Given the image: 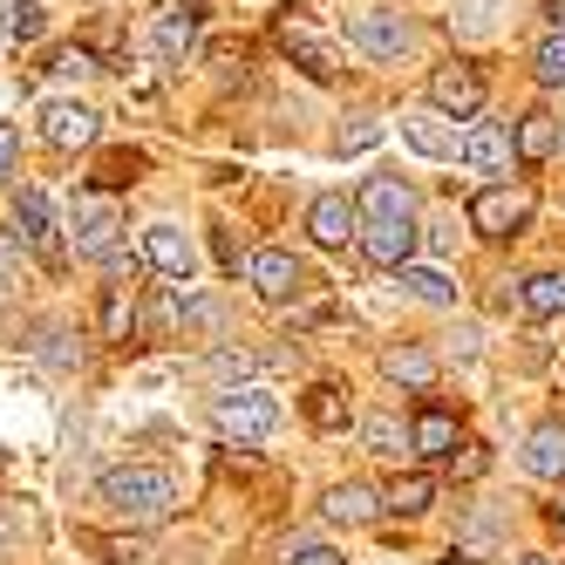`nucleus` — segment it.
<instances>
[{"label":"nucleus","instance_id":"1","mask_svg":"<svg viewBox=\"0 0 565 565\" xmlns=\"http://www.w3.org/2000/svg\"><path fill=\"white\" fill-rule=\"evenodd\" d=\"M96 498H103L109 518H124V524H164L178 511V483L157 463H124V470H103Z\"/></svg>","mask_w":565,"mask_h":565},{"label":"nucleus","instance_id":"2","mask_svg":"<svg viewBox=\"0 0 565 565\" xmlns=\"http://www.w3.org/2000/svg\"><path fill=\"white\" fill-rule=\"evenodd\" d=\"M212 423H218L225 443H259V436L279 429V402H273L266 388H232V395H218Z\"/></svg>","mask_w":565,"mask_h":565},{"label":"nucleus","instance_id":"3","mask_svg":"<svg viewBox=\"0 0 565 565\" xmlns=\"http://www.w3.org/2000/svg\"><path fill=\"white\" fill-rule=\"evenodd\" d=\"M68 238H75V253L83 259H116L124 253V212L109 205V198H83V205H75V218H68Z\"/></svg>","mask_w":565,"mask_h":565},{"label":"nucleus","instance_id":"4","mask_svg":"<svg viewBox=\"0 0 565 565\" xmlns=\"http://www.w3.org/2000/svg\"><path fill=\"white\" fill-rule=\"evenodd\" d=\"M348 42L369 62H402L409 55V21L395 8H361V14H348Z\"/></svg>","mask_w":565,"mask_h":565},{"label":"nucleus","instance_id":"5","mask_svg":"<svg viewBox=\"0 0 565 565\" xmlns=\"http://www.w3.org/2000/svg\"><path fill=\"white\" fill-rule=\"evenodd\" d=\"M532 225V191H511V184H491V191H477L470 198V232L483 238H511Z\"/></svg>","mask_w":565,"mask_h":565},{"label":"nucleus","instance_id":"6","mask_svg":"<svg viewBox=\"0 0 565 565\" xmlns=\"http://www.w3.org/2000/svg\"><path fill=\"white\" fill-rule=\"evenodd\" d=\"M354 212H361V225H416V191L402 184V178H369L361 184V198H354Z\"/></svg>","mask_w":565,"mask_h":565},{"label":"nucleus","instance_id":"7","mask_svg":"<svg viewBox=\"0 0 565 565\" xmlns=\"http://www.w3.org/2000/svg\"><path fill=\"white\" fill-rule=\"evenodd\" d=\"M429 103H436L443 116H477V109H483V75H477L470 62H443V68L429 75Z\"/></svg>","mask_w":565,"mask_h":565},{"label":"nucleus","instance_id":"8","mask_svg":"<svg viewBox=\"0 0 565 565\" xmlns=\"http://www.w3.org/2000/svg\"><path fill=\"white\" fill-rule=\"evenodd\" d=\"M96 130H103V116H96L89 103H49V109H42V137H49L55 150H89Z\"/></svg>","mask_w":565,"mask_h":565},{"label":"nucleus","instance_id":"9","mask_svg":"<svg viewBox=\"0 0 565 565\" xmlns=\"http://www.w3.org/2000/svg\"><path fill=\"white\" fill-rule=\"evenodd\" d=\"M246 279H253L259 300H294V294H300V259L279 253V246H259V253L246 259Z\"/></svg>","mask_w":565,"mask_h":565},{"label":"nucleus","instance_id":"10","mask_svg":"<svg viewBox=\"0 0 565 565\" xmlns=\"http://www.w3.org/2000/svg\"><path fill=\"white\" fill-rule=\"evenodd\" d=\"M143 259L157 273H171V279H191L198 273V246H191V232H178V225H150L143 232Z\"/></svg>","mask_w":565,"mask_h":565},{"label":"nucleus","instance_id":"11","mask_svg":"<svg viewBox=\"0 0 565 565\" xmlns=\"http://www.w3.org/2000/svg\"><path fill=\"white\" fill-rule=\"evenodd\" d=\"M14 238L28 253H42V259H62V238H55V218H49V198L42 191H21V205H14Z\"/></svg>","mask_w":565,"mask_h":565},{"label":"nucleus","instance_id":"12","mask_svg":"<svg viewBox=\"0 0 565 565\" xmlns=\"http://www.w3.org/2000/svg\"><path fill=\"white\" fill-rule=\"evenodd\" d=\"M279 49H287L307 75H313V83H334V75H341V62H334V49L328 42H320V34L313 28H300V21H279Z\"/></svg>","mask_w":565,"mask_h":565},{"label":"nucleus","instance_id":"13","mask_svg":"<svg viewBox=\"0 0 565 565\" xmlns=\"http://www.w3.org/2000/svg\"><path fill=\"white\" fill-rule=\"evenodd\" d=\"M361 253H369L375 266H388V273L416 266V225H369L361 232Z\"/></svg>","mask_w":565,"mask_h":565},{"label":"nucleus","instance_id":"14","mask_svg":"<svg viewBox=\"0 0 565 565\" xmlns=\"http://www.w3.org/2000/svg\"><path fill=\"white\" fill-rule=\"evenodd\" d=\"M354 225H361V212L348 205L341 191H328V198H313V212H307V232L320 238V246H348V238H354Z\"/></svg>","mask_w":565,"mask_h":565},{"label":"nucleus","instance_id":"15","mask_svg":"<svg viewBox=\"0 0 565 565\" xmlns=\"http://www.w3.org/2000/svg\"><path fill=\"white\" fill-rule=\"evenodd\" d=\"M524 470L558 483L565 477V423H539L532 436H524Z\"/></svg>","mask_w":565,"mask_h":565},{"label":"nucleus","instance_id":"16","mask_svg":"<svg viewBox=\"0 0 565 565\" xmlns=\"http://www.w3.org/2000/svg\"><path fill=\"white\" fill-rule=\"evenodd\" d=\"M511 150L524 157V164H545V157L558 150V116H545V109L518 116V137H511Z\"/></svg>","mask_w":565,"mask_h":565},{"label":"nucleus","instance_id":"17","mask_svg":"<svg viewBox=\"0 0 565 565\" xmlns=\"http://www.w3.org/2000/svg\"><path fill=\"white\" fill-rule=\"evenodd\" d=\"M463 164H470V171H504V164H511V137H504L498 124L463 130Z\"/></svg>","mask_w":565,"mask_h":565},{"label":"nucleus","instance_id":"18","mask_svg":"<svg viewBox=\"0 0 565 565\" xmlns=\"http://www.w3.org/2000/svg\"><path fill=\"white\" fill-rule=\"evenodd\" d=\"M409 443H416V457H457V416L450 409H423Z\"/></svg>","mask_w":565,"mask_h":565},{"label":"nucleus","instance_id":"19","mask_svg":"<svg viewBox=\"0 0 565 565\" xmlns=\"http://www.w3.org/2000/svg\"><path fill=\"white\" fill-rule=\"evenodd\" d=\"M320 511H328L334 524H369V518L382 511V498L369 491V483H334V491L320 498Z\"/></svg>","mask_w":565,"mask_h":565},{"label":"nucleus","instance_id":"20","mask_svg":"<svg viewBox=\"0 0 565 565\" xmlns=\"http://www.w3.org/2000/svg\"><path fill=\"white\" fill-rule=\"evenodd\" d=\"M402 137H409V150H423V157H463V137L443 130L436 116H402Z\"/></svg>","mask_w":565,"mask_h":565},{"label":"nucleus","instance_id":"21","mask_svg":"<svg viewBox=\"0 0 565 565\" xmlns=\"http://www.w3.org/2000/svg\"><path fill=\"white\" fill-rule=\"evenodd\" d=\"M518 307L532 313V320H552V313H565V273H532L518 287Z\"/></svg>","mask_w":565,"mask_h":565},{"label":"nucleus","instance_id":"22","mask_svg":"<svg viewBox=\"0 0 565 565\" xmlns=\"http://www.w3.org/2000/svg\"><path fill=\"white\" fill-rule=\"evenodd\" d=\"M382 375L388 382H409V388H429L436 382V354L429 348H388L382 354Z\"/></svg>","mask_w":565,"mask_h":565},{"label":"nucleus","instance_id":"23","mask_svg":"<svg viewBox=\"0 0 565 565\" xmlns=\"http://www.w3.org/2000/svg\"><path fill=\"white\" fill-rule=\"evenodd\" d=\"M395 279H402V294L423 300V307H450V300H457V287H450V279H443L436 266H402Z\"/></svg>","mask_w":565,"mask_h":565},{"label":"nucleus","instance_id":"24","mask_svg":"<svg viewBox=\"0 0 565 565\" xmlns=\"http://www.w3.org/2000/svg\"><path fill=\"white\" fill-rule=\"evenodd\" d=\"M361 443H369L375 457H416V443H409V429H402L395 416H369V423H361Z\"/></svg>","mask_w":565,"mask_h":565},{"label":"nucleus","instance_id":"25","mask_svg":"<svg viewBox=\"0 0 565 565\" xmlns=\"http://www.w3.org/2000/svg\"><path fill=\"white\" fill-rule=\"evenodd\" d=\"M429 498H436V483H429V477H395L382 504H388L395 518H416V511H429Z\"/></svg>","mask_w":565,"mask_h":565},{"label":"nucleus","instance_id":"26","mask_svg":"<svg viewBox=\"0 0 565 565\" xmlns=\"http://www.w3.org/2000/svg\"><path fill=\"white\" fill-rule=\"evenodd\" d=\"M191 42H198V14H178V8H171L164 21H157V49H164L171 62L191 55Z\"/></svg>","mask_w":565,"mask_h":565},{"label":"nucleus","instance_id":"27","mask_svg":"<svg viewBox=\"0 0 565 565\" xmlns=\"http://www.w3.org/2000/svg\"><path fill=\"white\" fill-rule=\"evenodd\" d=\"M532 68H539V83H545V89H558V83H565V28H552L545 42L532 49Z\"/></svg>","mask_w":565,"mask_h":565},{"label":"nucleus","instance_id":"28","mask_svg":"<svg viewBox=\"0 0 565 565\" xmlns=\"http://www.w3.org/2000/svg\"><path fill=\"white\" fill-rule=\"evenodd\" d=\"M307 416H313L320 429H341V423H348V402H341V388H334V382L307 388Z\"/></svg>","mask_w":565,"mask_h":565},{"label":"nucleus","instance_id":"29","mask_svg":"<svg viewBox=\"0 0 565 565\" xmlns=\"http://www.w3.org/2000/svg\"><path fill=\"white\" fill-rule=\"evenodd\" d=\"M42 28H49V14L34 8V0H21V8L8 14V34H14V42H34V34H42Z\"/></svg>","mask_w":565,"mask_h":565},{"label":"nucleus","instance_id":"30","mask_svg":"<svg viewBox=\"0 0 565 565\" xmlns=\"http://www.w3.org/2000/svg\"><path fill=\"white\" fill-rule=\"evenodd\" d=\"M42 361H55V369H68V361H75V348H68V334H62V328H49V334H42Z\"/></svg>","mask_w":565,"mask_h":565},{"label":"nucleus","instance_id":"31","mask_svg":"<svg viewBox=\"0 0 565 565\" xmlns=\"http://www.w3.org/2000/svg\"><path fill=\"white\" fill-rule=\"evenodd\" d=\"M49 68H55V75H89V68H96V62H89V55H83V49H62V55H55V62H49Z\"/></svg>","mask_w":565,"mask_h":565},{"label":"nucleus","instance_id":"32","mask_svg":"<svg viewBox=\"0 0 565 565\" xmlns=\"http://www.w3.org/2000/svg\"><path fill=\"white\" fill-rule=\"evenodd\" d=\"M14 157H21V137L0 124V178H14Z\"/></svg>","mask_w":565,"mask_h":565},{"label":"nucleus","instance_id":"33","mask_svg":"<svg viewBox=\"0 0 565 565\" xmlns=\"http://www.w3.org/2000/svg\"><path fill=\"white\" fill-rule=\"evenodd\" d=\"M375 137H382V124H354V130H348V137H341V150H369V143H375Z\"/></svg>","mask_w":565,"mask_h":565},{"label":"nucleus","instance_id":"34","mask_svg":"<svg viewBox=\"0 0 565 565\" xmlns=\"http://www.w3.org/2000/svg\"><path fill=\"white\" fill-rule=\"evenodd\" d=\"M294 565H348V558L328 552V545H307V552H294Z\"/></svg>","mask_w":565,"mask_h":565},{"label":"nucleus","instance_id":"35","mask_svg":"<svg viewBox=\"0 0 565 565\" xmlns=\"http://www.w3.org/2000/svg\"><path fill=\"white\" fill-rule=\"evenodd\" d=\"M545 8H552V21H558V28H565V0H545Z\"/></svg>","mask_w":565,"mask_h":565},{"label":"nucleus","instance_id":"36","mask_svg":"<svg viewBox=\"0 0 565 565\" xmlns=\"http://www.w3.org/2000/svg\"><path fill=\"white\" fill-rule=\"evenodd\" d=\"M0 552H8V511H0Z\"/></svg>","mask_w":565,"mask_h":565},{"label":"nucleus","instance_id":"37","mask_svg":"<svg viewBox=\"0 0 565 565\" xmlns=\"http://www.w3.org/2000/svg\"><path fill=\"white\" fill-rule=\"evenodd\" d=\"M552 518H558V532H565V504H558V511H552Z\"/></svg>","mask_w":565,"mask_h":565},{"label":"nucleus","instance_id":"38","mask_svg":"<svg viewBox=\"0 0 565 565\" xmlns=\"http://www.w3.org/2000/svg\"><path fill=\"white\" fill-rule=\"evenodd\" d=\"M518 565H552V558H518Z\"/></svg>","mask_w":565,"mask_h":565},{"label":"nucleus","instance_id":"39","mask_svg":"<svg viewBox=\"0 0 565 565\" xmlns=\"http://www.w3.org/2000/svg\"><path fill=\"white\" fill-rule=\"evenodd\" d=\"M558 143H565V124H558Z\"/></svg>","mask_w":565,"mask_h":565}]
</instances>
